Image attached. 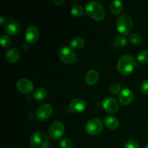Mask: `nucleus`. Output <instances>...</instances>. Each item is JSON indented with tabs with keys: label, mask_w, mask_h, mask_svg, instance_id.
<instances>
[{
	"label": "nucleus",
	"mask_w": 148,
	"mask_h": 148,
	"mask_svg": "<svg viewBox=\"0 0 148 148\" xmlns=\"http://www.w3.org/2000/svg\"><path fill=\"white\" fill-rule=\"evenodd\" d=\"M144 148H148V144L147 145H146L145 146V147Z\"/></svg>",
	"instance_id": "32"
},
{
	"label": "nucleus",
	"mask_w": 148,
	"mask_h": 148,
	"mask_svg": "<svg viewBox=\"0 0 148 148\" xmlns=\"http://www.w3.org/2000/svg\"><path fill=\"white\" fill-rule=\"evenodd\" d=\"M53 113V108L49 103H45L40 106L36 111V116L40 121H46L50 118Z\"/></svg>",
	"instance_id": "8"
},
{
	"label": "nucleus",
	"mask_w": 148,
	"mask_h": 148,
	"mask_svg": "<svg viewBox=\"0 0 148 148\" xmlns=\"http://www.w3.org/2000/svg\"><path fill=\"white\" fill-rule=\"evenodd\" d=\"M19 57H20L19 51L17 49H14V48L7 51L5 54V58L7 62L12 64L15 63L19 59Z\"/></svg>",
	"instance_id": "16"
},
{
	"label": "nucleus",
	"mask_w": 148,
	"mask_h": 148,
	"mask_svg": "<svg viewBox=\"0 0 148 148\" xmlns=\"http://www.w3.org/2000/svg\"><path fill=\"white\" fill-rule=\"evenodd\" d=\"M134 98V95L131 90L128 88H124L120 92L119 102L121 105L127 106L132 103Z\"/></svg>",
	"instance_id": "14"
},
{
	"label": "nucleus",
	"mask_w": 148,
	"mask_h": 148,
	"mask_svg": "<svg viewBox=\"0 0 148 148\" xmlns=\"http://www.w3.org/2000/svg\"><path fill=\"white\" fill-rule=\"evenodd\" d=\"M4 30L10 36H16L20 30V27L18 23L14 20H9L4 25Z\"/></svg>",
	"instance_id": "12"
},
{
	"label": "nucleus",
	"mask_w": 148,
	"mask_h": 148,
	"mask_svg": "<svg viewBox=\"0 0 148 148\" xmlns=\"http://www.w3.org/2000/svg\"><path fill=\"white\" fill-rule=\"evenodd\" d=\"M64 125L61 121H54L49 128V134L51 138L56 140L60 139L64 133Z\"/></svg>",
	"instance_id": "7"
},
{
	"label": "nucleus",
	"mask_w": 148,
	"mask_h": 148,
	"mask_svg": "<svg viewBox=\"0 0 148 148\" xmlns=\"http://www.w3.org/2000/svg\"><path fill=\"white\" fill-rule=\"evenodd\" d=\"M69 110L73 113H81L86 108V103L81 98H75L69 103Z\"/></svg>",
	"instance_id": "11"
},
{
	"label": "nucleus",
	"mask_w": 148,
	"mask_h": 148,
	"mask_svg": "<svg viewBox=\"0 0 148 148\" xmlns=\"http://www.w3.org/2000/svg\"><path fill=\"white\" fill-rule=\"evenodd\" d=\"M124 148H140L138 143L134 140H130L125 144Z\"/></svg>",
	"instance_id": "28"
},
{
	"label": "nucleus",
	"mask_w": 148,
	"mask_h": 148,
	"mask_svg": "<svg viewBox=\"0 0 148 148\" xmlns=\"http://www.w3.org/2000/svg\"><path fill=\"white\" fill-rule=\"evenodd\" d=\"M59 58L67 64H72L77 61V55L73 49L68 46H64L59 51Z\"/></svg>",
	"instance_id": "6"
},
{
	"label": "nucleus",
	"mask_w": 148,
	"mask_h": 148,
	"mask_svg": "<svg viewBox=\"0 0 148 148\" xmlns=\"http://www.w3.org/2000/svg\"><path fill=\"white\" fill-rule=\"evenodd\" d=\"M127 44V38H124V36H116V37L115 38V39L114 40V42H113V45H114V47L116 48L124 47Z\"/></svg>",
	"instance_id": "21"
},
{
	"label": "nucleus",
	"mask_w": 148,
	"mask_h": 148,
	"mask_svg": "<svg viewBox=\"0 0 148 148\" xmlns=\"http://www.w3.org/2000/svg\"><path fill=\"white\" fill-rule=\"evenodd\" d=\"M0 20H1V21H0V25H3V23H4V21L3 16H1V17H0Z\"/></svg>",
	"instance_id": "31"
},
{
	"label": "nucleus",
	"mask_w": 148,
	"mask_h": 148,
	"mask_svg": "<svg viewBox=\"0 0 148 148\" xmlns=\"http://www.w3.org/2000/svg\"><path fill=\"white\" fill-rule=\"evenodd\" d=\"M137 60L142 64L148 63V51L144 50L140 51L137 55Z\"/></svg>",
	"instance_id": "22"
},
{
	"label": "nucleus",
	"mask_w": 148,
	"mask_h": 148,
	"mask_svg": "<svg viewBox=\"0 0 148 148\" xmlns=\"http://www.w3.org/2000/svg\"><path fill=\"white\" fill-rule=\"evenodd\" d=\"M136 67V61L131 55L124 54L119 58L117 69L122 75H128L134 72Z\"/></svg>",
	"instance_id": "1"
},
{
	"label": "nucleus",
	"mask_w": 148,
	"mask_h": 148,
	"mask_svg": "<svg viewBox=\"0 0 148 148\" xmlns=\"http://www.w3.org/2000/svg\"><path fill=\"white\" fill-rule=\"evenodd\" d=\"M32 148H48L49 140L43 132H36L31 136L30 140Z\"/></svg>",
	"instance_id": "4"
},
{
	"label": "nucleus",
	"mask_w": 148,
	"mask_h": 148,
	"mask_svg": "<svg viewBox=\"0 0 148 148\" xmlns=\"http://www.w3.org/2000/svg\"><path fill=\"white\" fill-rule=\"evenodd\" d=\"M121 86L119 84H114V85H112L111 86L109 91L113 95H116V94H118L121 91Z\"/></svg>",
	"instance_id": "27"
},
{
	"label": "nucleus",
	"mask_w": 148,
	"mask_h": 148,
	"mask_svg": "<svg viewBox=\"0 0 148 148\" xmlns=\"http://www.w3.org/2000/svg\"><path fill=\"white\" fill-rule=\"evenodd\" d=\"M85 12L91 18L97 21H101L104 19L106 12L101 3L96 1H89L85 6Z\"/></svg>",
	"instance_id": "2"
},
{
	"label": "nucleus",
	"mask_w": 148,
	"mask_h": 148,
	"mask_svg": "<svg viewBox=\"0 0 148 148\" xmlns=\"http://www.w3.org/2000/svg\"><path fill=\"white\" fill-rule=\"evenodd\" d=\"M85 41L82 38L77 37L72 39L70 42V45L73 49H81L85 46Z\"/></svg>",
	"instance_id": "19"
},
{
	"label": "nucleus",
	"mask_w": 148,
	"mask_h": 148,
	"mask_svg": "<svg viewBox=\"0 0 148 148\" xmlns=\"http://www.w3.org/2000/svg\"><path fill=\"white\" fill-rule=\"evenodd\" d=\"M141 89H142V91H143L145 94H147V95H148V79H147V80H145L144 82L142 83Z\"/></svg>",
	"instance_id": "29"
},
{
	"label": "nucleus",
	"mask_w": 148,
	"mask_h": 148,
	"mask_svg": "<svg viewBox=\"0 0 148 148\" xmlns=\"http://www.w3.org/2000/svg\"><path fill=\"white\" fill-rule=\"evenodd\" d=\"M104 123H105V125L108 129H111V130H116L119 126V120L116 117L111 116L105 117V119H104Z\"/></svg>",
	"instance_id": "17"
},
{
	"label": "nucleus",
	"mask_w": 148,
	"mask_h": 148,
	"mask_svg": "<svg viewBox=\"0 0 148 148\" xmlns=\"http://www.w3.org/2000/svg\"><path fill=\"white\" fill-rule=\"evenodd\" d=\"M99 79V74L95 70H90L85 75V82L88 85H92L96 83Z\"/></svg>",
	"instance_id": "15"
},
{
	"label": "nucleus",
	"mask_w": 148,
	"mask_h": 148,
	"mask_svg": "<svg viewBox=\"0 0 148 148\" xmlns=\"http://www.w3.org/2000/svg\"><path fill=\"white\" fill-rule=\"evenodd\" d=\"M50 148H53V147H50Z\"/></svg>",
	"instance_id": "33"
},
{
	"label": "nucleus",
	"mask_w": 148,
	"mask_h": 148,
	"mask_svg": "<svg viewBox=\"0 0 148 148\" xmlns=\"http://www.w3.org/2000/svg\"><path fill=\"white\" fill-rule=\"evenodd\" d=\"M103 108L108 114H114L119 110V105L115 98H107L103 102Z\"/></svg>",
	"instance_id": "10"
},
{
	"label": "nucleus",
	"mask_w": 148,
	"mask_h": 148,
	"mask_svg": "<svg viewBox=\"0 0 148 148\" xmlns=\"http://www.w3.org/2000/svg\"><path fill=\"white\" fill-rule=\"evenodd\" d=\"M103 130V124L99 119H92L89 120L85 124V131L90 135H97L101 133Z\"/></svg>",
	"instance_id": "5"
},
{
	"label": "nucleus",
	"mask_w": 148,
	"mask_h": 148,
	"mask_svg": "<svg viewBox=\"0 0 148 148\" xmlns=\"http://www.w3.org/2000/svg\"><path fill=\"white\" fill-rule=\"evenodd\" d=\"M16 87L20 92L24 94H29L33 90V84L30 79H20L16 83Z\"/></svg>",
	"instance_id": "9"
},
{
	"label": "nucleus",
	"mask_w": 148,
	"mask_h": 148,
	"mask_svg": "<svg viewBox=\"0 0 148 148\" xmlns=\"http://www.w3.org/2000/svg\"><path fill=\"white\" fill-rule=\"evenodd\" d=\"M59 145L62 148H72V147H73V143L69 139L64 138L59 142Z\"/></svg>",
	"instance_id": "25"
},
{
	"label": "nucleus",
	"mask_w": 148,
	"mask_h": 148,
	"mask_svg": "<svg viewBox=\"0 0 148 148\" xmlns=\"http://www.w3.org/2000/svg\"><path fill=\"white\" fill-rule=\"evenodd\" d=\"M1 44L3 48H8L11 45V39L9 36L3 35L1 38Z\"/></svg>",
	"instance_id": "26"
},
{
	"label": "nucleus",
	"mask_w": 148,
	"mask_h": 148,
	"mask_svg": "<svg viewBox=\"0 0 148 148\" xmlns=\"http://www.w3.org/2000/svg\"><path fill=\"white\" fill-rule=\"evenodd\" d=\"M71 13L75 17H79L83 13V8L80 5H75L71 10Z\"/></svg>",
	"instance_id": "24"
},
{
	"label": "nucleus",
	"mask_w": 148,
	"mask_h": 148,
	"mask_svg": "<svg viewBox=\"0 0 148 148\" xmlns=\"http://www.w3.org/2000/svg\"><path fill=\"white\" fill-rule=\"evenodd\" d=\"M110 9L114 14H120L124 10V4L121 1L116 0L111 2Z\"/></svg>",
	"instance_id": "18"
},
{
	"label": "nucleus",
	"mask_w": 148,
	"mask_h": 148,
	"mask_svg": "<svg viewBox=\"0 0 148 148\" xmlns=\"http://www.w3.org/2000/svg\"><path fill=\"white\" fill-rule=\"evenodd\" d=\"M65 2L64 0H53V3H54L56 5H62V4H63Z\"/></svg>",
	"instance_id": "30"
},
{
	"label": "nucleus",
	"mask_w": 148,
	"mask_h": 148,
	"mask_svg": "<svg viewBox=\"0 0 148 148\" xmlns=\"http://www.w3.org/2000/svg\"><path fill=\"white\" fill-rule=\"evenodd\" d=\"M133 23L131 17L128 14H123L119 17L116 23V28L122 35H128L132 29Z\"/></svg>",
	"instance_id": "3"
},
{
	"label": "nucleus",
	"mask_w": 148,
	"mask_h": 148,
	"mask_svg": "<svg viewBox=\"0 0 148 148\" xmlns=\"http://www.w3.org/2000/svg\"><path fill=\"white\" fill-rule=\"evenodd\" d=\"M130 40L133 44L139 45L143 42V38L137 33H132L130 36Z\"/></svg>",
	"instance_id": "23"
},
{
	"label": "nucleus",
	"mask_w": 148,
	"mask_h": 148,
	"mask_svg": "<svg viewBox=\"0 0 148 148\" xmlns=\"http://www.w3.org/2000/svg\"><path fill=\"white\" fill-rule=\"evenodd\" d=\"M39 38V30L35 26H30L25 31V39L29 43H35Z\"/></svg>",
	"instance_id": "13"
},
{
	"label": "nucleus",
	"mask_w": 148,
	"mask_h": 148,
	"mask_svg": "<svg viewBox=\"0 0 148 148\" xmlns=\"http://www.w3.org/2000/svg\"><path fill=\"white\" fill-rule=\"evenodd\" d=\"M46 96H47V91L43 88H38L33 92V98L37 101L43 100Z\"/></svg>",
	"instance_id": "20"
}]
</instances>
